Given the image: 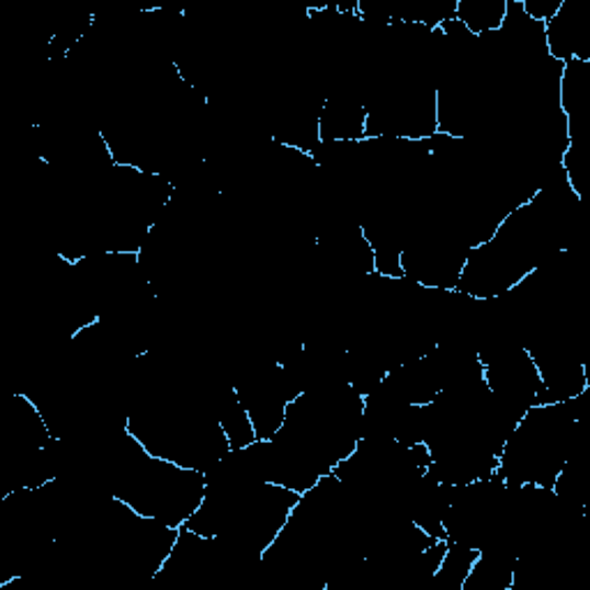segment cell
I'll use <instances>...</instances> for the list:
<instances>
[{
    "label": "cell",
    "mask_w": 590,
    "mask_h": 590,
    "mask_svg": "<svg viewBox=\"0 0 590 590\" xmlns=\"http://www.w3.org/2000/svg\"><path fill=\"white\" fill-rule=\"evenodd\" d=\"M508 0H457V21L475 37L498 33L506 21Z\"/></svg>",
    "instance_id": "obj_1"
}]
</instances>
